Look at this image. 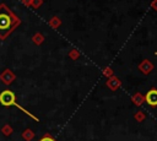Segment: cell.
<instances>
[{"label": "cell", "mask_w": 157, "mask_h": 141, "mask_svg": "<svg viewBox=\"0 0 157 141\" xmlns=\"http://www.w3.org/2000/svg\"><path fill=\"white\" fill-rule=\"evenodd\" d=\"M21 23V20L4 2L0 4V39H6Z\"/></svg>", "instance_id": "cell-1"}, {"label": "cell", "mask_w": 157, "mask_h": 141, "mask_svg": "<svg viewBox=\"0 0 157 141\" xmlns=\"http://www.w3.org/2000/svg\"><path fill=\"white\" fill-rule=\"evenodd\" d=\"M0 104L4 105V107H12V105H15V107L18 108L21 112L26 113L27 115H29V116L33 118L34 120H38L33 114H31L28 110H26L25 108H22V107L16 102V94H15L11 90H4V91L0 93Z\"/></svg>", "instance_id": "cell-2"}, {"label": "cell", "mask_w": 157, "mask_h": 141, "mask_svg": "<svg viewBox=\"0 0 157 141\" xmlns=\"http://www.w3.org/2000/svg\"><path fill=\"white\" fill-rule=\"evenodd\" d=\"M145 101L151 107H157V88H151L145 96Z\"/></svg>", "instance_id": "cell-3"}, {"label": "cell", "mask_w": 157, "mask_h": 141, "mask_svg": "<svg viewBox=\"0 0 157 141\" xmlns=\"http://www.w3.org/2000/svg\"><path fill=\"white\" fill-rule=\"evenodd\" d=\"M38 141H56L50 134H45V135H43Z\"/></svg>", "instance_id": "cell-4"}, {"label": "cell", "mask_w": 157, "mask_h": 141, "mask_svg": "<svg viewBox=\"0 0 157 141\" xmlns=\"http://www.w3.org/2000/svg\"><path fill=\"white\" fill-rule=\"evenodd\" d=\"M156 54H157V53H156Z\"/></svg>", "instance_id": "cell-5"}]
</instances>
